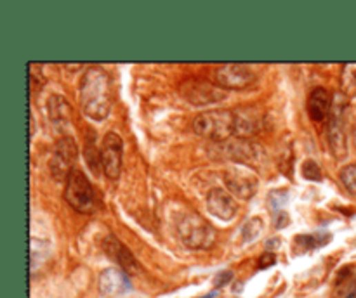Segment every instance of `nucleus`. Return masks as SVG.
Listing matches in <instances>:
<instances>
[{
  "mask_svg": "<svg viewBox=\"0 0 356 298\" xmlns=\"http://www.w3.org/2000/svg\"><path fill=\"white\" fill-rule=\"evenodd\" d=\"M80 105L83 115L103 122L112 111V80L103 68H89L80 82Z\"/></svg>",
  "mask_w": 356,
  "mask_h": 298,
  "instance_id": "obj_1",
  "label": "nucleus"
},
{
  "mask_svg": "<svg viewBox=\"0 0 356 298\" xmlns=\"http://www.w3.org/2000/svg\"><path fill=\"white\" fill-rule=\"evenodd\" d=\"M177 236L191 250H209L216 243V229L200 213L184 212L176 224Z\"/></svg>",
  "mask_w": 356,
  "mask_h": 298,
  "instance_id": "obj_2",
  "label": "nucleus"
},
{
  "mask_svg": "<svg viewBox=\"0 0 356 298\" xmlns=\"http://www.w3.org/2000/svg\"><path fill=\"white\" fill-rule=\"evenodd\" d=\"M195 134L216 142H226L233 136V111L228 109H214L201 113L193 122Z\"/></svg>",
  "mask_w": 356,
  "mask_h": 298,
  "instance_id": "obj_3",
  "label": "nucleus"
},
{
  "mask_svg": "<svg viewBox=\"0 0 356 298\" xmlns=\"http://www.w3.org/2000/svg\"><path fill=\"white\" fill-rule=\"evenodd\" d=\"M65 198L68 205L80 213H94L96 212V193L87 179L86 173L79 169H73L72 173L66 179Z\"/></svg>",
  "mask_w": 356,
  "mask_h": 298,
  "instance_id": "obj_4",
  "label": "nucleus"
},
{
  "mask_svg": "<svg viewBox=\"0 0 356 298\" xmlns=\"http://www.w3.org/2000/svg\"><path fill=\"white\" fill-rule=\"evenodd\" d=\"M179 94L193 106L216 105L226 99V90L214 85L209 80L200 76H191L179 83Z\"/></svg>",
  "mask_w": 356,
  "mask_h": 298,
  "instance_id": "obj_5",
  "label": "nucleus"
},
{
  "mask_svg": "<svg viewBox=\"0 0 356 298\" xmlns=\"http://www.w3.org/2000/svg\"><path fill=\"white\" fill-rule=\"evenodd\" d=\"M346 96H335L334 108L330 111V120L327 127L328 144H330L332 155L337 160L344 158L348 155V142L344 134V109H346Z\"/></svg>",
  "mask_w": 356,
  "mask_h": 298,
  "instance_id": "obj_6",
  "label": "nucleus"
},
{
  "mask_svg": "<svg viewBox=\"0 0 356 298\" xmlns=\"http://www.w3.org/2000/svg\"><path fill=\"white\" fill-rule=\"evenodd\" d=\"M214 80L223 90H245L256 85L257 75L245 65H223L214 70Z\"/></svg>",
  "mask_w": 356,
  "mask_h": 298,
  "instance_id": "obj_7",
  "label": "nucleus"
},
{
  "mask_svg": "<svg viewBox=\"0 0 356 298\" xmlns=\"http://www.w3.org/2000/svg\"><path fill=\"white\" fill-rule=\"evenodd\" d=\"M101 169L110 180H117L122 173L123 140L119 134L108 132L101 144Z\"/></svg>",
  "mask_w": 356,
  "mask_h": 298,
  "instance_id": "obj_8",
  "label": "nucleus"
},
{
  "mask_svg": "<svg viewBox=\"0 0 356 298\" xmlns=\"http://www.w3.org/2000/svg\"><path fill=\"white\" fill-rule=\"evenodd\" d=\"M77 158H79V149H77L75 140H73L72 137H63V139H59L49 162V169L52 177H55L56 180L68 179Z\"/></svg>",
  "mask_w": 356,
  "mask_h": 298,
  "instance_id": "obj_9",
  "label": "nucleus"
},
{
  "mask_svg": "<svg viewBox=\"0 0 356 298\" xmlns=\"http://www.w3.org/2000/svg\"><path fill=\"white\" fill-rule=\"evenodd\" d=\"M224 184L233 196L240 200H250L257 193L259 179L247 167H231L224 172Z\"/></svg>",
  "mask_w": 356,
  "mask_h": 298,
  "instance_id": "obj_10",
  "label": "nucleus"
},
{
  "mask_svg": "<svg viewBox=\"0 0 356 298\" xmlns=\"http://www.w3.org/2000/svg\"><path fill=\"white\" fill-rule=\"evenodd\" d=\"M263 113L256 106H240L233 109V136L248 139L263 130Z\"/></svg>",
  "mask_w": 356,
  "mask_h": 298,
  "instance_id": "obj_11",
  "label": "nucleus"
},
{
  "mask_svg": "<svg viewBox=\"0 0 356 298\" xmlns=\"http://www.w3.org/2000/svg\"><path fill=\"white\" fill-rule=\"evenodd\" d=\"M223 149L228 155V158L235 160V162L238 163H245V165L259 162V160L266 155L259 144L250 142V140L247 139L226 140V142H223Z\"/></svg>",
  "mask_w": 356,
  "mask_h": 298,
  "instance_id": "obj_12",
  "label": "nucleus"
},
{
  "mask_svg": "<svg viewBox=\"0 0 356 298\" xmlns=\"http://www.w3.org/2000/svg\"><path fill=\"white\" fill-rule=\"evenodd\" d=\"M103 250H105L106 257L112 259L117 266H120V269L127 274H137L141 270L139 262L136 260V257L132 255L129 248L123 243H120L115 236H106L103 241Z\"/></svg>",
  "mask_w": 356,
  "mask_h": 298,
  "instance_id": "obj_13",
  "label": "nucleus"
},
{
  "mask_svg": "<svg viewBox=\"0 0 356 298\" xmlns=\"http://www.w3.org/2000/svg\"><path fill=\"white\" fill-rule=\"evenodd\" d=\"M130 291V281L122 269L110 267L99 276V293L105 298H120Z\"/></svg>",
  "mask_w": 356,
  "mask_h": 298,
  "instance_id": "obj_14",
  "label": "nucleus"
},
{
  "mask_svg": "<svg viewBox=\"0 0 356 298\" xmlns=\"http://www.w3.org/2000/svg\"><path fill=\"white\" fill-rule=\"evenodd\" d=\"M207 210L219 220H231L237 215L238 206L226 191L216 187L207 194Z\"/></svg>",
  "mask_w": 356,
  "mask_h": 298,
  "instance_id": "obj_15",
  "label": "nucleus"
},
{
  "mask_svg": "<svg viewBox=\"0 0 356 298\" xmlns=\"http://www.w3.org/2000/svg\"><path fill=\"white\" fill-rule=\"evenodd\" d=\"M47 113H49L50 122H52L55 129H58V132H65L70 127V123H72V105L63 96L49 97V101H47Z\"/></svg>",
  "mask_w": 356,
  "mask_h": 298,
  "instance_id": "obj_16",
  "label": "nucleus"
},
{
  "mask_svg": "<svg viewBox=\"0 0 356 298\" xmlns=\"http://www.w3.org/2000/svg\"><path fill=\"white\" fill-rule=\"evenodd\" d=\"M332 111V94L324 87H317L308 97V115L313 122L320 123L330 115Z\"/></svg>",
  "mask_w": 356,
  "mask_h": 298,
  "instance_id": "obj_17",
  "label": "nucleus"
},
{
  "mask_svg": "<svg viewBox=\"0 0 356 298\" xmlns=\"http://www.w3.org/2000/svg\"><path fill=\"white\" fill-rule=\"evenodd\" d=\"M330 241V234H299L295 236V248L299 252H310L318 246H325Z\"/></svg>",
  "mask_w": 356,
  "mask_h": 298,
  "instance_id": "obj_18",
  "label": "nucleus"
},
{
  "mask_svg": "<svg viewBox=\"0 0 356 298\" xmlns=\"http://www.w3.org/2000/svg\"><path fill=\"white\" fill-rule=\"evenodd\" d=\"M341 90L342 96H356V63H348L341 70Z\"/></svg>",
  "mask_w": 356,
  "mask_h": 298,
  "instance_id": "obj_19",
  "label": "nucleus"
},
{
  "mask_svg": "<svg viewBox=\"0 0 356 298\" xmlns=\"http://www.w3.org/2000/svg\"><path fill=\"white\" fill-rule=\"evenodd\" d=\"M263 229H264V224L259 217H254V219L247 220L244 226V229H241V236H244L245 243H252V241H256L257 237L261 236V233H263Z\"/></svg>",
  "mask_w": 356,
  "mask_h": 298,
  "instance_id": "obj_20",
  "label": "nucleus"
},
{
  "mask_svg": "<svg viewBox=\"0 0 356 298\" xmlns=\"http://www.w3.org/2000/svg\"><path fill=\"white\" fill-rule=\"evenodd\" d=\"M288 191L287 189H277L271 191L270 198H268V206L273 213H281L284 212V206L288 202Z\"/></svg>",
  "mask_w": 356,
  "mask_h": 298,
  "instance_id": "obj_21",
  "label": "nucleus"
},
{
  "mask_svg": "<svg viewBox=\"0 0 356 298\" xmlns=\"http://www.w3.org/2000/svg\"><path fill=\"white\" fill-rule=\"evenodd\" d=\"M341 182L342 186L348 189V193H351L353 196H356V163L353 165H346L341 170Z\"/></svg>",
  "mask_w": 356,
  "mask_h": 298,
  "instance_id": "obj_22",
  "label": "nucleus"
},
{
  "mask_svg": "<svg viewBox=\"0 0 356 298\" xmlns=\"http://www.w3.org/2000/svg\"><path fill=\"white\" fill-rule=\"evenodd\" d=\"M302 177L306 180H311V182H318L322 180V169L315 160H306L302 163Z\"/></svg>",
  "mask_w": 356,
  "mask_h": 298,
  "instance_id": "obj_23",
  "label": "nucleus"
},
{
  "mask_svg": "<svg viewBox=\"0 0 356 298\" xmlns=\"http://www.w3.org/2000/svg\"><path fill=\"white\" fill-rule=\"evenodd\" d=\"M275 264H277V255L273 252H264L259 257V260H257V267L259 269H268V267L275 266Z\"/></svg>",
  "mask_w": 356,
  "mask_h": 298,
  "instance_id": "obj_24",
  "label": "nucleus"
},
{
  "mask_svg": "<svg viewBox=\"0 0 356 298\" xmlns=\"http://www.w3.org/2000/svg\"><path fill=\"white\" fill-rule=\"evenodd\" d=\"M30 83H32V92H35L37 89H42L43 83H46L43 76L37 75L35 65H30Z\"/></svg>",
  "mask_w": 356,
  "mask_h": 298,
  "instance_id": "obj_25",
  "label": "nucleus"
},
{
  "mask_svg": "<svg viewBox=\"0 0 356 298\" xmlns=\"http://www.w3.org/2000/svg\"><path fill=\"white\" fill-rule=\"evenodd\" d=\"M231 279H233V273H231V270H223V273H219L216 276L214 284H216V288H223L226 286L228 283H231Z\"/></svg>",
  "mask_w": 356,
  "mask_h": 298,
  "instance_id": "obj_26",
  "label": "nucleus"
},
{
  "mask_svg": "<svg viewBox=\"0 0 356 298\" xmlns=\"http://www.w3.org/2000/svg\"><path fill=\"white\" fill-rule=\"evenodd\" d=\"M288 226V215L285 212H281V213H278V217H277V220H275V227H277V229H284V227H287Z\"/></svg>",
  "mask_w": 356,
  "mask_h": 298,
  "instance_id": "obj_27",
  "label": "nucleus"
},
{
  "mask_svg": "<svg viewBox=\"0 0 356 298\" xmlns=\"http://www.w3.org/2000/svg\"><path fill=\"white\" fill-rule=\"evenodd\" d=\"M346 298H356V281H355V284H353L351 290H349L348 297H346Z\"/></svg>",
  "mask_w": 356,
  "mask_h": 298,
  "instance_id": "obj_28",
  "label": "nucleus"
},
{
  "mask_svg": "<svg viewBox=\"0 0 356 298\" xmlns=\"http://www.w3.org/2000/svg\"><path fill=\"white\" fill-rule=\"evenodd\" d=\"M216 297V291H214V293H210V295H206V297H201V298H214Z\"/></svg>",
  "mask_w": 356,
  "mask_h": 298,
  "instance_id": "obj_29",
  "label": "nucleus"
},
{
  "mask_svg": "<svg viewBox=\"0 0 356 298\" xmlns=\"http://www.w3.org/2000/svg\"><path fill=\"white\" fill-rule=\"evenodd\" d=\"M353 139H355V144H356V125H355V129H353Z\"/></svg>",
  "mask_w": 356,
  "mask_h": 298,
  "instance_id": "obj_30",
  "label": "nucleus"
}]
</instances>
